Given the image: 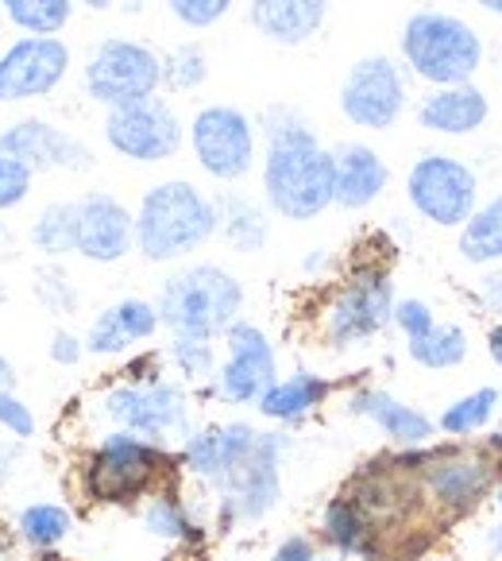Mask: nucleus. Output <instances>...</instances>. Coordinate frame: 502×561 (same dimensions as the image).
I'll use <instances>...</instances> for the list:
<instances>
[{
  "label": "nucleus",
  "mask_w": 502,
  "mask_h": 561,
  "mask_svg": "<svg viewBox=\"0 0 502 561\" xmlns=\"http://www.w3.org/2000/svg\"><path fill=\"white\" fill-rule=\"evenodd\" d=\"M155 306L171 337L217 341L232 322H240L244 287L221 264H190L163 283Z\"/></svg>",
  "instance_id": "5"
},
{
  "label": "nucleus",
  "mask_w": 502,
  "mask_h": 561,
  "mask_svg": "<svg viewBox=\"0 0 502 561\" xmlns=\"http://www.w3.org/2000/svg\"><path fill=\"white\" fill-rule=\"evenodd\" d=\"M32 182H35V174L27 171L20 159L0 156V209L24 206L27 194H32Z\"/></svg>",
  "instance_id": "38"
},
{
  "label": "nucleus",
  "mask_w": 502,
  "mask_h": 561,
  "mask_svg": "<svg viewBox=\"0 0 502 561\" xmlns=\"http://www.w3.org/2000/svg\"><path fill=\"white\" fill-rule=\"evenodd\" d=\"M406 198L421 221L436 229H460L479 206V174L448 151H429L413 159L406 174Z\"/></svg>",
  "instance_id": "7"
},
{
  "label": "nucleus",
  "mask_w": 502,
  "mask_h": 561,
  "mask_svg": "<svg viewBox=\"0 0 502 561\" xmlns=\"http://www.w3.org/2000/svg\"><path fill=\"white\" fill-rule=\"evenodd\" d=\"M487 353H491V360L502 368V322H494L491 330H487Z\"/></svg>",
  "instance_id": "46"
},
{
  "label": "nucleus",
  "mask_w": 502,
  "mask_h": 561,
  "mask_svg": "<svg viewBox=\"0 0 502 561\" xmlns=\"http://www.w3.org/2000/svg\"><path fill=\"white\" fill-rule=\"evenodd\" d=\"M322 535L325 542L332 546L337 553H355L363 561H380L383 558V538L380 530L371 527L367 515L355 507L352 495H337L325 504V515H322Z\"/></svg>",
  "instance_id": "24"
},
{
  "label": "nucleus",
  "mask_w": 502,
  "mask_h": 561,
  "mask_svg": "<svg viewBox=\"0 0 502 561\" xmlns=\"http://www.w3.org/2000/svg\"><path fill=\"white\" fill-rule=\"evenodd\" d=\"M332 156H337V206L348 214L375 206L390 186V167L383 163L380 151L367 144H345Z\"/></svg>",
  "instance_id": "22"
},
{
  "label": "nucleus",
  "mask_w": 502,
  "mask_h": 561,
  "mask_svg": "<svg viewBox=\"0 0 502 561\" xmlns=\"http://www.w3.org/2000/svg\"><path fill=\"white\" fill-rule=\"evenodd\" d=\"M178 457L159 442H148L132 430H113L101 438V446L85 457L82 488L93 504L132 507L151 500L155 492L171 488Z\"/></svg>",
  "instance_id": "3"
},
{
  "label": "nucleus",
  "mask_w": 502,
  "mask_h": 561,
  "mask_svg": "<svg viewBox=\"0 0 502 561\" xmlns=\"http://www.w3.org/2000/svg\"><path fill=\"white\" fill-rule=\"evenodd\" d=\"M232 4H236V0H166L171 16L178 20L182 27H190V32L217 27L232 12Z\"/></svg>",
  "instance_id": "36"
},
{
  "label": "nucleus",
  "mask_w": 502,
  "mask_h": 561,
  "mask_svg": "<svg viewBox=\"0 0 502 561\" xmlns=\"http://www.w3.org/2000/svg\"><path fill=\"white\" fill-rule=\"evenodd\" d=\"M325 264H329V256H325V248H317V256L305 260V272H322Z\"/></svg>",
  "instance_id": "48"
},
{
  "label": "nucleus",
  "mask_w": 502,
  "mask_h": 561,
  "mask_svg": "<svg viewBox=\"0 0 502 561\" xmlns=\"http://www.w3.org/2000/svg\"><path fill=\"white\" fill-rule=\"evenodd\" d=\"M395 279L387 256L355 260L325 310V337L332 348H352L380 337L395 322Z\"/></svg>",
  "instance_id": "6"
},
{
  "label": "nucleus",
  "mask_w": 502,
  "mask_h": 561,
  "mask_svg": "<svg viewBox=\"0 0 502 561\" xmlns=\"http://www.w3.org/2000/svg\"><path fill=\"white\" fill-rule=\"evenodd\" d=\"M264 128V198L282 221H313L337 206V156L294 105H271Z\"/></svg>",
  "instance_id": "1"
},
{
  "label": "nucleus",
  "mask_w": 502,
  "mask_h": 561,
  "mask_svg": "<svg viewBox=\"0 0 502 561\" xmlns=\"http://www.w3.org/2000/svg\"><path fill=\"white\" fill-rule=\"evenodd\" d=\"M105 414L116 422V430H132L159 446L190 434V399L178 383L166 380L120 383L105 396Z\"/></svg>",
  "instance_id": "13"
},
{
  "label": "nucleus",
  "mask_w": 502,
  "mask_h": 561,
  "mask_svg": "<svg viewBox=\"0 0 502 561\" xmlns=\"http://www.w3.org/2000/svg\"><path fill=\"white\" fill-rule=\"evenodd\" d=\"M70 75V47L58 35H24L0 55V101L47 98Z\"/></svg>",
  "instance_id": "16"
},
{
  "label": "nucleus",
  "mask_w": 502,
  "mask_h": 561,
  "mask_svg": "<svg viewBox=\"0 0 502 561\" xmlns=\"http://www.w3.org/2000/svg\"><path fill=\"white\" fill-rule=\"evenodd\" d=\"M456 252H460V260L471 267H499L502 264V194L479 202L476 214L460 225Z\"/></svg>",
  "instance_id": "26"
},
{
  "label": "nucleus",
  "mask_w": 502,
  "mask_h": 561,
  "mask_svg": "<svg viewBox=\"0 0 502 561\" xmlns=\"http://www.w3.org/2000/svg\"><path fill=\"white\" fill-rule=\"evenodd\" d=\"M418 128L433 136H476L491 121V101L476 82L460 85H436L413 108Z\"/></svg>",
  "instance_id": "19"
},
{
  "label": "nucleus",
  "mask_w": 502,
  "mask_h": 561,
  "mask_svg": "<svg viewBox=\"0 0 502 561\" xmlns=\"http://www.w3.org/2000/svg\"><path fill=\"white\" fill-rule=\"evenodd\" d=\"M163 371H159V356L148 353V356H136L128 368H124V380L128 383H155Z\"/></svg>",
  "instance_id": "45"
},
{
  "label": "nucleus",
  "mask_w": 502,
  "mask_h": 561,
  "mask_svg": "<svg viewBox=\"0 0 502 561\" xmlns=\"http://www.w3.org/2000/svg\"><path fill=\"white\" fill-rule=\"evenodd\" d=\"M128 348H132V341L120 333L113 310H101V314L93 318V325H90V337H85V353H93V356H120V353H128Z\"/></svg>",
  "instance_id": "37"
},
{
  "label": "nucleus",
  "mask_w": 502,
  "mask_h": 561,
  "mask_svg": "<svg viewBox=\"0 0 502 561\" xmlns=\"http://www.w3.org/2000/svg\"><path fill=\"white\" fill-rule=\"evenodd\" d=\"M186 140L198 167L217 182H240L256 171L259 136L256 121L236 105H206L194 113Z\"/></svg>",
  "instance_id": "8"
},
{
  "label": "nucleus",
  "mask_w": 502,
  "mask_h": 561,
  "mask_svg": "<svg viewBox=\"0 0 502 561\" xmlns=\"http://www.w3.org/2000/svg\"><path fill=\"white\" fill-rule=\"evenodd\" d=\"M0 240H4V229H0Z\"/></svg>",
  "instance_id": "56"
},
{
  "label": "nucleus",
  "mask_w": 502,
  "mask_h": 561,
  "mask_svg": "<svg viewBox=\"0 0 502 561\" xmlns=\"http://www.w3.org/2000/svg\"><path fill=\"white\" fill-rule=\"evenodd\" d=\"M0 9L24 35H58L74 20V0H0Z\"/></svg>",
  "instance_id": "30"
},
{
  "label": "nucleus",
  "mask_w": 502,
  "mask_h": 561,
  "mask_svg": "<svg viewBox=\"0 0 502 561\" xmlns=\"http://www.w3.org/2000/svg\"><path fill=\"white\" fill-rule=\"evenodd\" d=\"M499 403H502L499 388H479V391H471V396H460L445 407L441 419H436V430L448 434L453 442L471 438V434L491 426V419L499 414Z\"/></svg>",
  "instance_id": "28"
},
{
  "label": "nucleus",
  "mask_w": 502,
  "mask_h": 561,
  "mask_svg": "<svg viewBox=\"0 0 502 561\" xmlns=\"http://www.w3.org/2000/svg\"><path fill=\"white\" fill-rule=\"evenodd\" d=\"M317 561H345V553H337V558H317Z\"/></svg>",
  "instance_id": "53"
},
{
  "label": "nucleus",
  "mask_w": 502,
  "mask_h": 561,
  "mask_svg": "<svg viewBox=\"0 0 502 561\" xmlns=\"http://www.w3.org/2000/svg\"><path fill=\"white\" fill-rule=\"evenodd\" d=\"M337 391V383L317 376V371H294L287 380H275L271 388L259 396V414L279 426H297L302 419H310L325 399Z\"/></svg>",
  "instance_id": "23"
},
{
  "label": "nucleus",
  "mask_w": 502,
  "mask_h": 561,
  "mask_svg": "<svg viewBox=\"0 0 502 561\" xmlns=\"http://www.w3.org/2000/svg\"><path fill=\"white\" fill-rule=\"evenodd\" d=\"M217 237V202L190 179L155 182L136 209V252L148 264H178Z\"/></svg>",
  "instance_id": "2"
},
{
  "label": "nucleus",
  "mask_w": 502,
  "mask_h": 561,
  "mask_svg": "<svg viewBox=\"0 0 502 561\" xmlns=\"http://www.w3.org/2000/svg\"><path fill=\"white\" fill-rule=\"evenodd\" d=\"M398 50H402V67L433 90L471 82L487 58L483 35L464 16L441 9H418L413 16H406Z\"/></svg>",
  "instance_id": "4"
},
{
  "label": "nucleus",
  "mask_w": 502,
  "mask_h": 561,
  "mask_svg": "<svg viewBox=\"0 0 502 561\" xmlns=\"http://www.w3.org/2000/svg\"><path fill=\"white\" fill-rule=\"evenodd\" d=\"M209 78V58L198 43H182V47L163 55V85L171 93H194Z\"/></svg>",
  "instance_id": "33"
},
{
  "label": "nucleus",
  "mask_w": 502,
  "mask_h": 561,
  "mask_svg": "<svg viewBox=\"0 0 502 561\" xmlns=\"http://www.w3.org/2000/svg\"><path fill=\"white\" fill-rule=\"evenodd\" d=\"M39 298H43V306H47L50 314H74L78 310V290L67 283V275L62 272H39Z\"/></svg>",
  "instance_id": "40"
},
{
  "label": "nucleus",
  "mask_w": 502,
  "mask_h": 561,
  "mask_svg": "<svg viewBox=\"0 0 502 561\" xmlns=\"http://www.w3.org/2000/svg\"><path fill=\"white\" fill-rule=\"evenodd\" d=\"M116 318V325H120V333L132 345H140V341H151L159 330H163V318H159V306L148 302V298H120L116 306H108Z\"/></svg>",
  "instance_id": "34"
},
{
  "label": "nucleus",
  "mask_w": 502,
  "mask_h": 561,
  "mask_svg": "<svg viewBox=\"0 0 502 561\" xmlns=\"http://www.w3.org/2000/svg\"><path fill=\"white\" fill-rule=\"evenodd\" d=\"M406 348H410V360L421 364V368L448 371V368H460V364L468 360V333H464V325L436 322L425 337L406 341Z\"/></svg>",
  "instance_id": "29"
},
{
  "label": "nucleus",
  "mask_w": 502,
  "mask_h": 561,
  "mask_svg": "<svg viewBox=\"0 0 502 561\" xmlns=\"http://www.w3.org/2000/svg\"><path fill=\"white\" fill-rule=\"evenodd\" d=\"M224 345H229V356L213 376V396L232 407L259 403V396L279 380V356H275L271 337L256 322L240 318L224 333Z\"/></svg>",
  "instance_id": "15"
},
{
  "label": "nucleus",
  "mask_w": 502,
  "mask_h": 561,
  "mask_svg": "<svg viewBox=\"0 0 502 561\" xmlns=\"http://www.w3.org/2000/svg\"><path fill=\"white\" fill-rule=\"evenodd\" d=\"M247 20L264 39L279 47H302L329 20V0H252Z\"/></svg>",
  "instance_id": "21"
},
{
  "label": "nucleus",
  "mask_w": 502,
  "mask_h": 561,
  "mask_svg": "<svg viewBox=\"0 0 502 561\" xmlns=\"http://www.w3.org/2000/svg\"><path fill=\"white\" fill-rule=\"evenodd\" d=\"M78 4H85V9H93V12H108L116 0H78Z\"/></svg>",
  "instance_id": "49"
},
{
  "label": "nucleus",
  "mask_w": 502,
  "mask_h": 561,
  "mask_svg": "<svg viewBox=\"0 0 502 561\" xmlns=\"http://www.w3.org/2000/svg\"><path fill=\"white\" fill-rule=\"evenodd\" d=\"M213 202H217V232L224 237V244L232 252H244V256L264 252V244L271 240V217H267V209L236 191L217 194Z\"/></svg>",
  "instance_id": "25"
},
{
  "label": "nucleus",
  "mask_w": 502,
  "mask_h": 561,
  "mask_svg": "<svg viewBox=\"0 0 502 561\" xmlns=\"http://www.w3.org/2000/svg\"><path fill=\"white\" fill-rule=\"evenodd\" d=\"M499 480V461L483 449L464 446H433V461L421 472V488L429 492L436 507L445 515H468L494 492Z\"/></svg>",
  "instance_id": "14"
},
{
  "label": "nucleus",
  "mask_w": 502,
  "mask_h": 561,
  "mask_svg": "<svg viewBox=\"0 0 502 561\" xmlns=\"http://www.w3.org/2000/svg\"><path fill=\"white\" fill-rule=\"evenodd\" d=\"M16 530L32 550L47 553L58 542H67V535L74 530V515L62 504H27L16 519Z\"/></svg>",
  "instance_id": "31"
},
{
  "label": "nucleus",
  "mask_w": 502,
  "mask_h": 561,
  "mask_svg": "<svg viewBox=\"0 0 502 561\" xmlns=\"http://www.w3.org/2000/svg\"><path fill=\"white\" fill-rule=\"evenodd\" d=\"M0 302H4V287H0Z\"/></svg>",
  "instance_id": "54"
},
{
  "label": "nucleus",
  "mask_w": 502,
  "mask_h": 561,
  "mask_svg": "<svg viewBox=\"0 0 502 561\" xmlns=\"http://www.w3.org/2000/svg\"><path fill=\"white\" fill-rule=\"evenodd\" d=\"M476 302L483 314H491L494 322H502V272H487L483 279L476 283Z\"/></svg>",
  "instance_id": "42"
},
{
  "label": "nucleus",
  "mask_w": 502,
  "mask_h": 561,
  "mask_svg": "<svg viewBox=\"0 0 502 561\" xmlns=\"http://www.w3.org/2000/svg\"><path fill=\"white\" fill-rule=\"evenodd\" d=\"M32 244L43 256H70L74 252V202H50L32 221Z\"/></svg>",
  "instance_id": "32"
},
{
  "label": "nucleus",
  "mask_w": 502,
  "mask_h": 561,
  "mask_svg": "<svg viewBox=\"0 0 502 561\" xmlns=\"http://www.w3.org/2000/svg\"><path fill=\"white\" fill-rule=\"evenodd\" d=\"M143 527H148L155 538H166V542L198 546L201 538H206V527L194 519L190 504L174 492V484L163 488V492H155L148 500V507H143Z\"/></svg>",
  "instance_id": "27"
},
{
  "label": "nucleus",
  "mask_w": 502,
  "mask_h": 561,
  "mask_svg": "<svg viewBox=\"0 0 502 561\" xmlns=\"http://www.w3.org/2000/svg\"><path fill=\"white\" fill-rule=\"evenodd\" d=\"M494 504L502 507V469H499V480H494Z\"/></svg>",
  "instance_id": "52"
},
{
  "label": "nucleus",
  "mask_w": 502,
  "mask_h": 561,
  "mask_svg": "<svg viewBox=\"0 0 502 561\" xmlns=\"http://www.w3.org/2000/svg\"><path fill=\"white\" fill-rule=\"evenodd\" d=\"M82 356H85V341L78 337V333L55 330V337H50V360L62 364V368H74Z\"/></svg>",
  "instance_id": "43"
},
{
  "label": "nucleus",
  "mask_w": 502,
  "mask_h": 561,
  "mask_svg": "<svg viewBox=\"0 0 502 561\" xmlns=\"http://www.w3.org/2000/svg\"><path fill=\"white\" fill-rule=\"evenodd\" d=\"M105 144L128 163H166L186 144V124L166 98H143L136 105L108 108Z\"/></svg>",
  "instance_id": "11"
},
{
  "label": "nucleus",
  "mask_w": 502,
  "mask_h": 561,
  "mask_svg": "<svg viewBox=\"0 0 502 561\" xmlns=\"http://www.w3.org/2000/svg\"><path fill=\"white\" fill-rule=\"evenodd\" d=\"M12 383H16V368H12L9 356L0 353V391H12Z\"/></svg>",
  "instance_id": "47"
},
{
  "label": "nucleus",
  "mask_w": 502,
  "mask_h": 561,
  "mask_svg": "<svg viewBox=\"0 0 502 561\" xmlns=\"http://www.w3.org/2000/svg\"><path fill=\"white\" fill-rule=\"evenodd\" d=\"M163 90V55L140 39H105L85 62V93L101 108L136 105Z\"/></svg>",
  "instance_id": "9"
},
{
  "label": "nucleus",
  "mask_w": 502,
  "mask_h": 561,
  "mask_svg": "<svg viewBox=\"0 0 502 561\" xmlns=\"http://www.w3.org/2000/svg\"><path fill=\"white\" fill-rule=\"evenodd\" d=\"M476 4H479L483 12H491V16H499V20H502V0H476Z\"/></svg>",
  "instance_id": "50"
},
{
  "label": "nucleus",
  "mask_w": 502,
  "mask_h": 561,
  "mask_svg": "<svg viewBox=\"0 0 502 561\" xmlns=\"http://www.w3.org/2000/svg\"><path fill=\"white\" fill-rule=\"evenodd\" d=\"M271 561H317V546H313L310 535H290L275 546Z\"/></svg>",
  "instance_id": "44"
},
{
  "label": "nucleus",
  "mask_w": 502,
  "mask_h": 561,
  "mask_svg": "<svg viewBox=\"0 0 502 561\" xmlns=\"http://www.w3.org/2000/svg\"><path fill=\"white\" fill-rule=\"evenodd\" d=\"M0 156L20 159L32 174L43 171H67V174H85L93 171V151L85 148L78 136H70L67 128H58L39 116H24V121L9 124L0 133Z\"/></svg>",
  "instance_id": "17"
},
{
  "label": "nucleus",
  "mask_w": 502,
  "mask_h": 561,
  "mask_svg": "<svg viewBox=\"0 0 502 561\" xmlns=\"http://www.w3.org/2000/svg\"><path fill=\"white\" fill-rule=\"evenodd\" d=\"M290 454V434L267 430L259 434L256 449L232 477L217 484L221 492L224 523H259L279 507L282 500V457Z\"/></svg>",
  "instance_id": "12"
},
{
  "label": "nucleus",
  "mask_w": 502,
  "mask_h": 561,
  "mask_svg": "<svg viewBox=\"0 0 502 561\" xmlns=\"http://www.w3.org/2000/svg\"><path fill=\"white\" fill-rule=\"evenodd\" d=\"M499 78H502V62H499Z\"/></svg>",
  "instance_id": "55"
},
{
  "label": "nucleus",
  "mask_w": 502,
  "mask_h": 561,
  "mask_svg": "<svg viewBox=\"0 0 502 561\" xmlns=\"http://www.w3.org/2000/svg\"><path fill=\"white\" fill-rule=\"evenodd\" d=\"M136 248V214L120 198L93 191L74 198V256L116 264Z\"/></svg>",
  "instance_id": "18"
},
{
  "label": "nucleus",
  "mask_w": 502,
  "mask_h": 561,
  "mask_svg": "<svg viewBox=\"0 0 502 561\" xmlns=\"http://www.w3.org/2000/svg\"><path fill=\"white\" fill-rule=\"evenodd\" d=\"M174 368L186 376V380H213L217 376V348L213 341H198V337H174L166 348Z\"/></svg>",
  "instance_id": "35"
},
{
  "label": "nucleus",
  "mask_w": 502,
  "mask_h": 561,
  "mask_svg": "<svg viewBox=\"0 0 502 561\" xmlns=\"http://www.w3.org/2000/svg\"><path fill=\"white\" fill-rule=\"evenodd\" d=\"M0 430H9L12 438H32L35 434L32 407L12 396V391H0Z\"/></svg>",
  "instance_id": "41"
},
{
  "label": "nucleus",
  "mask_w": 502,
  "mask_h": 561,
  "mask_svg": "<svg viewBox=\"0 0 502 561\" xmlns=\"http://www.w3.org/2000/svg\"><path fill=\"white\" fill-rule=\"evenodd\" d=\"M348 411L375 422L398 449L429 446L436 434V422L429 419L425 411H418V407L402 403V399H395L390 391H380V388H360L348 399Z\"/></svg>",
  "instance_id": "20"
},
{
  "label": "nucleus",
  "mask_w": 502,
  "mask_h": 561,
  "mask_svg": "<svg viewBox=\"0 0 502 561\" xmlns=\"http://www.w3.org/2000/svg\"><path fill=\"white\" fill-rule=\"evenodd\" d=\"M410 105V82L402 62L390 55H363L340 82V113L352 128L387 133Z\"/></svg>",
  "instance_id": "10"
},
{
  "label": "nucleus",
  "mask_w": 502,
  "mask_h": 561,
  "mask_svg": "<svg viewBox=\"0 0 502 561\" xmlns=\"http://www.w3.org/2000/svg\"><path fill=\"white\" fill-rule=\"evenodd\" d=\"M491 546H494V553L502 558V519H499V527H494V535H491Z\"/></svg>",
  "instance_id": "51"
},
{
  "label": "nucleus",
  "mask_w": 502,
  "mask_h": 561,
  "mask_svg": "<svg viewBox=\"0 0 502 561\" xmlns=\"http://www.w3.org/2000/svg\"><path fill=\"white\" fill-rule=\"evenodd\" d=\"M390 325H398L406 341L425 337V333L436 325L433 306L421 302V298H398V302H395V322H390Z\"/></svg>",
  "instance_id": "39"
}]
</instances>
